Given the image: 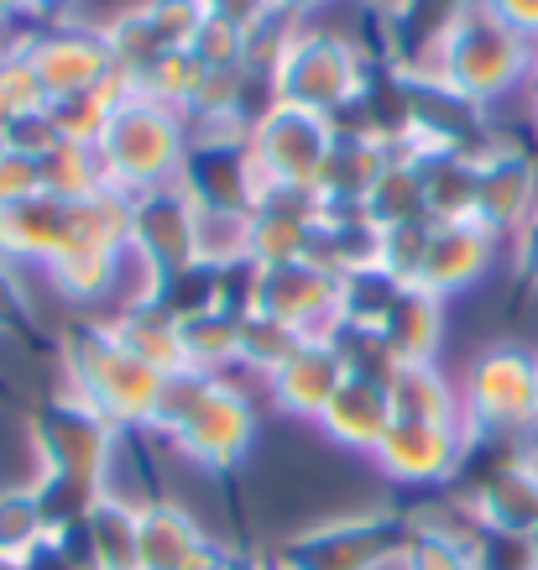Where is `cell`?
Instances as JSON below:
<instances>
[{"label": "cell", "instance_id": "obj_1", "mask_svg": "<svg viewBox=\"0 0 538 570\" xmlns=\"http://www.w3.org/2000/svg\"><path fill=\"white\" fill-rule=\"evenodd\" d=\"M429 52H435V63L418 69V79H439L481 110L491 100H502L512 85H522V73L534 69V42L512 32L491 6H460L439 27Z\"/></svg>", "mask_w": 538, "mask_h": 570}, {"label": "cell", "instance_id": "obj_2", "mask_svg": "<svg viewBox=\"0 0 538 570\" xmlns=\"http://www.w3.org/2000/svg\"><path fill=\"white\" fill-rule=\"evenodd\" d=\"M94 153H100L104 184L141 199L152 189H168V178L183 168L189 121H183V110H168V105L137 95V100H126L116 110V121H110V131L100 137Z\"/></svg>", "mask_w": 538, "mask_h": 570}, {"label": "cell", "instance_id": "obj_3", "mask_svg": "<svg viewBox=\"0 0 538 570\" xmlns=\"http://www.w3.org/2000/svg\"><path fill=\"white\" fill-rule=\"evenodd\" d=\"M366 79H371V69L356 52V42L330 32H298L293 48L282 52L278 73H272V100L335 121L350 100H361Z\"/></svg>", "mask_w": 538, "mask_h": 570}, {"label": "cell", "instance_id": "obj_4", "mask_svg": "<svg viewBox=\"0 0 538 570\" xmlns=\"http://www.w3.org/2000/svg\"><path fill=\"white\" fill-rule=\"evenodd\" d=\"M335 147V126L330 116H313L298 105H267L257 121H251V157H257V174L288 189H319L325 174V157Z\"/></svg>", "mask_w": 538, "mask_h": 570}, {"label": "cell", "instance_id": "obj_5", "mask_svg": "<svg viewBox=\"0 0 538 570\" xmlns=\"http://www.w3.org/2000/svg\"><path fill=\"white\" fill-rule=\"evenodd\" d=\"M32 58L37 79L48 89V100H69V95H84V89L104 85L116 73V52L104 42V27H84V21L58 17L52 27L32 37Z\"/></svg>", "mask_w": 538, "mask_h": 570}, {"label": "cell", "instance_id": "obj_6", "mask_svg": "<svg viewBox=\"0 0 538 570\" xmlns=\"http://www.w3.org/2000/svg\"><path fill=\"white\" fill-rule=\"evenodd\" d=\"M470 409L491 430H518L538 419V366L522 351H491L470 372Z\"/></svg>", "mask_w": 538, "mask_h": 570}, {"label": "cell", "instance_id": "obj_7", "mask_svg": "<svg viewBox=\"0 0 538 570\" xmlns=\"http://www.w3.org/2000/svg\"><path fill=\"white\" fill-rule=\"evenodd\" d=\"M538 199V168L518 147L491 141L487 153H476V220L487 230H507L534 215Z\"/></svg>", "mask_w": 538, "mask_h": 570}, {"label": "cell", "instance_id": "obj_8", "mask_svg": "<svg viewBox=\"0 0 538 570\" xmlns=\"http://www.w3.org/2000/svg\"><path fill=\"white\" fill-rule=\"evenodd\" d=\"M178 430H183V445L199 461L230 466L246 450V440H251V409H246V397L226 393V387H205V393L193 397L189 414L178 419Z\"/></svg>", "mask_w": 538, "mask_h": 570}, {"label": "cell", "instance_id": "obj_9", "mask_svg": "<svg viewBox=\"0 0 538 570\" xmlns=\"http://www.w3.org/2000/svg\"><path fill=\"white\" fill-rule=\"evenodd\" d=\"M491 236L481 220H450L429 230V252H424V273H418L414 288H429V294H450V288H466L487 273L491 262Z\"/></svg>", "mask_w": 538, "mask_h": 570}, {"label": "cell", "instance_id": "obj_10", "mask_svg": "<svg viewBox=\"0 0 538 570\" xmlns=\"http://www.w3.org/2000/svg\"><path fill=\"white\" fill-rule=\"evenodd\" d=\"M377 461H382L392 476L402 482H435L445 471H455L460 461V440H455L450 424H414V419H392L377 445Z\"/></svg>", "mask_w": 538, "mask_h": 570}, {"label": "cell", "instance_id": "obj_11", "mask_svg": "<svg viewBox=\"0 0 538 570\" xmlns=\"http://www.w3.org/2000/svg\"><path fill=\"white\" fill-rule=\"evenodd\" d=\"M272 377H278V397L288 409L325 414L330 397L340 393V382H346V356H340V346L330 351V346H309V341H303Z\"/></svg>", "mask_w": 538, "mask_h": 570}, {"label": "cell", "instance_id": "obj_12", "mask_svg": "<svg viewBox=\"0 0 538 570\" xmlns=\"http://www.w3.org/2000/svg\"><path fill=\"white\" fill-rule=\"evenodd\" d=\"M330 424L346 445H382L387 424H392V403H387V382L382 377H346L340 393L325 409Z\"/></svg>", "mask_w": 538, "mask_h": 570}, {"label": "cell", "instance_id": "obj_13", "mask_svg": "<svg viewBox=\"0 0 538 570\" xmlns=\"http://www.w3.org/2000/svg\"><path fill=\"white\" fill-rule=\"evenodd\" d=\"M481 519L507 539H528L538 523V466L497 471L481 492Z\"/></svg>", "mask_w": 538, "mask_h": 570}, {"label": "cell", "instance_id": "obj_14", "mask_svg": "<svg viewBox=\"0 0 538 570\" xmlns=\"http://www.w3.org/2000/svg\"><path fill=\"white\" fill-rule=\"evenodd\" d=\"M199 550L193 523L178 508H152L141 513V566L147 570H183V560Z\"/></svg>", "mask_w": 538, "mask_h": 570}, {"label": "cell", "instance_id": "obj_15", "mask_svg": "<svg viewBox=\"0 0 538 570\" xmlns=\"http://www.w3.org/2000/svg\"><path fill=\"white\" fill-rule=\"evenodd\" d=\"M37 110H48V89L37 79L32 58H27V52L0 58V116H6V121H21V116H37Z\"/></svg>", "mask_w": 538, "mask_h": 570}, {"label": "cell", "instance_id": "obj_16", "mask_svg": "<svg viewBox=\"0 0 538 570\" xmlns=\"http://www.w3.org/2000/svg\"><path fill=\"white\" fill-rule=\"evenodd\" d=\"M42 534H48V519H42L37 498H27V492L0 498V554L6 560H27V550H37Z\"/></svg>", "mask_w": 538, "mask_h": 570}, {"label": "cell", "instance_id": "obj_17", "mask_svg": "<svg viewBox=\"0 0 538 570\" xmlns=\"http://www.w3.org/2000/svg\"><path fill=\"white\" fill-rule=\"evenodd\" d=\"M487 6L512 27V32H522L528 42H538V0H487Z\"/></svg>", "mask_w": 538, "mask_h": 570}, {"label": "cell", "instance_id": "obj_18", "mask_svg": "<svg viewBox=\"0 0 538 570\" xmlns=\"http://www.w3.org/2000/svg\"><path fill=\"white\" fill-rule=\"evenodd\" d=\"M518 262H522V277H534V283H538V209L522 220V252H518Z\"/></svg>", "mask_w": 538, "mask_h": 570}, {"label": "cell", "instance_id": "obj_19", "mask_svg": "<svg viewBox=\"0 0 538 570\" xmlns=\"http://www.w3.org/2000/svg\"><path fill=\"white\" fill-rule=\"evenodd\" d=\"M319 6H330V0H278V11H288V17H309Z\"/></svg>", "mask_w": 538, "mask_h": 570}, {"label": "cell", "instance_id": "obj_20", "mask_svg": "<svg viewBox=\"0 0 538 570\" xmlns=\"http://www.w3.org/2000/svg\"><path fill=\"white\" fill-rule=\"evenodd\" d=\"M0 153H11V121L0 116Z\"/></svg>", "mask_w": 538, "mask_h": 570}, {"label": "cell", "instance_id": "obj_21", "mask_svg": "<svg viewBox=\"0 0 538 570\" xmlns=\"http://www.w3.org/2000/svg\"><path fill=\"white\" fill-rule=\"evenodd\" d=\"M522 544H528V554H534V570H538V523H534V534L522 539Z\"/></svg>", "mask_w": 538, "mask_h": 570}, {"label": "cell", "instance_id": "obj_22", "mask_svg": "<svg viewBox=\"0 0 538 570\" xmlns=\"http://www.w3.org/2000/svg\"><path fill=\"white\" fill-rule=\"evenodd\" d=\"M528 105H534V126H538V79H534V100H528Z\"/></svg>", "mask_w": 538, "mask_h": 570}, {"label": "cell", "instance_id": "obj_23", "mask_svg": "<svg viewBox=\"0 0 538 570\" xmlns=\"http://www.w3.org/2000/svg\"><path fill=\"white\" fill-rule=\"evenodd\" d=\"M534 366H538V362H534Z\"/></svg>", "mask_w": 538, "mask_h": 570}]
</instances>
